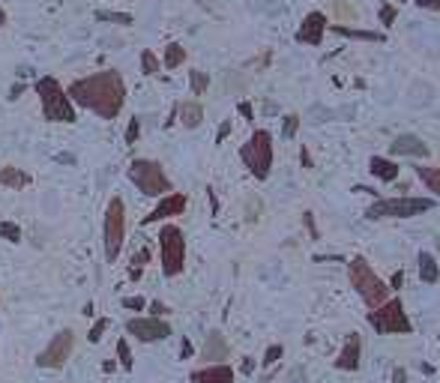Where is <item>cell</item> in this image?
<instances>
[{"mask_svg": "<svg viewBox=\"0 0 440 383\" xmlns=\"http://www.w3.org/2000/svg\"><path fill=\"white\" fill-rule=\"evenodd\" d=\"M189 87H192L195 96H204L207 87H210V75H207V72H201V69H195L192 75H189Z\"/></svg>", "mask_w": 440, "mask_h": 383, "instance_id": "cell-27", "label": "cell"}, {"mask_svg": "<svg viewBox=\"0 0 440 383\" xmlns=\"http://www.w3.org/2000/svg\"><path fill=\"white\" fill-rule=\"evenodd\" d=\"M237 111H240V114H243V117H246V120H255V111H252V102H240V105H237Z\"/></svg>", "mask_w": 440, "mask_h": 383, "instance_id": "cell-40", "label": "cell"}, {"mask_svg": "<svg viewBox=\"0 0 440 383\" xmlns=\"http://www.w3.org/2000/svg\"><path fill=\"white\" fill-rule=\"evenodd\" d=\"M327 27H329V18H327L323 12L314 10V12H309V15L303 18V24L297 27L294 39H297L300 45H314V48H318V45L323 42V34H327Z\"/></svg>", "mask_w": 440, "mask_h": 383, "instance_id": "cell-13", "label": "cell"}, {"mask_svg": "<svg viewBox=\"0 0 440 383\" xmlns=\"http://www.w3.org/2000/svg\"><path fill=\"white\" fill-rule=\"evenodd\" d=\"M6 24V12H3V6H0V27Z\"/></svg>", "mask_w": 440, "mask_h": 383, "instance_id": "cell-48", "label": "cell"}, {"mask_svg": "<svg viewBox=\"0 0 440 383\" xmlns=\"http://www.w3.org/2000/svg\"><path fill=\"white\" fill-rule=\"evenodd\" d=\"M231 129H234V123H231V120H225V123L219 126V132H216V144H222V141H225V138L231 135Z\"/></svg>", "mask_w": 440, "mask_h": 383, "instance_id": "cell-37", "label": "cell"}, {"mask_svg": "<svg viewBox=\"0 0 440 383\" xmlns=\"http://www.w3.org/2000/svg\"><path fill=\"white\" fill-rule=\"evenodd\" d=\"M147 264H150V249H138L135 258H132V270H129L132 279H141V273H144Z\"/></svg>", "mask_w": 440, "mask_h": 383, "instance_id": "cell-26", "label": "cell"}, {"mask_svg": "<svg viewBox=\"0 0 440 383\" xmlns=\"http://www.w3.org/2000/svg\"><path fill=\"white\" fill-rule=\"evenodd\" d=\"M417 177L422 180V186L435 195V198H440V168H435V165H417Z\"/></svg>", "mask_w": 440, "mask_h": 383, "instance_id": "cell-23", "label": "cell"}, {"mask_svg": "<svg viewBox=\"0 0 440 383\" xmlns=\"http://www.w3.org/2000/svg\"><path fill=\"white\" fill-rule=\"evenodd\" d=\"M300 165H303L305 171H314V162H312V153H309V147H303V150H300Z\"/></svg>", "mask_w": 440, "mask_h": 383, "instance_id": "cell-38", "label": "cell"}, {"mask_svg": "<svg viewBox=\"0 0 440 383\" xmlns=\"http://www.w3.org/2000/svg\"><path fill=\"white\" fill-rule=\"evenodd\" d=\"M72 105H81L99 120H117L126 105V81L117 69H102L87 78H78L66 87Z\"/></svg>", "mask_w": 440, "mask_h": 383, "instance_id": "cell-1", "label": "cell"}, {"mask_svg": "<svg viewBox=\"0 0 440 383\" xmlns=\"http://www.w3.org/2000/svg\"><path fill=\"white\" fill-rule=\"evenodd\" d=\"M72 350H76V332L60 330L57 336H51V341H48V347L43 354L36 356V365L39 369H63L66 360L72 356Z\"/></svg>", "mask_w": 440, "mask_h": 383, "instance_id": "cell-10", "label": "cell"}, {"mask_svg": "<svg viewBox=\"0 0 440 383\" xmlns=\"http://www.w3.org/2000/svg\"><path fill=\"white\" fill-rule=\"evenodd\" d=\"M228 356H231V345L225 341V336H222L219 330H210L204 338V347H201V360L207 365H213V362H225Z\"/></svg>", "mask_w": 440, "mask_h": 383, "instance_id": "cell-16", "label": "cell"}, {"mask_svg": "<svg viewBox=\"0 0 440 383\" xmlns=\"http://www.w3.org/2000/svg\"><path fill=\"white\" fill-rule=\"evenodd\" d=\"M36 96L39 105H43V117L48 123H76V105L66 96L63 84L51 75H43L36 81Z\"/></svg>", "mask_w": 440, "mask_h": 383, "instance_id": "cell-3", "label": "cell"}, {"mask_svg": "<svg viewBox=\"0 0 440 383\" xmlns=\"http://www.w3.org/2000/svg\"><path fill=\"white\" fill-rule=\"evenodd\" d=\"M234 380H237V374L228 362H213V365H204V369L192 371V383H234Z\"/></svg>", "mask_w": 440, "mask_h": 383, "instance_id": "cell-17", "label": "cell"}, {"mask_svg": "<svg viewBox=\"0 0 440 383\" xmlns=\"http://www.w3.org/2000/svg\"><path fill=\"white\" fill-rule=\"evenodd\" d=\"M336 369L338 371H356L362 365V338H360V332H351V338L345 341V347L338 350V356H336Z\"/></svg>", "mask_w": 440, "mask_h": 383, "instance_id": "cell-14", "label": "cell"}, {"mask_svg": "<svg viewBox=\"0 0 440 383\" xmlns=\"http://www.w3.org/2000/svg\"><path fill=\"white\" fill-rule=\"evenodd\" d=\"M398 18V10L393 3H384L380 6V24H384V27H393V21Z\"/></svg>", "mask_w": 440, "mask_h": 383, "instance_id": "cell-34", "label": "cell"}, {"mask_svg": "<svg viewBox=\"0 0 440 383\" xmlns=\"http://www.w3.org/2000/svg\"><path fill=\"white\" fill-rule=\"evenodd\" d=\"M96 21H114V24H123V27H126V24H132L135 18H132L129 12H105V10H96Z\"/></svg>", "mask_w": 440, "mask_h": 383, "instance_id": "cell-29", "label": "cell"}, {"mask_svg": "<svg viewBox=\"0 0 440 383\" xmlns=\"http://www.w3.org/2000/svg\"><path fill=\"white\" fill-rule=\"evenodd\" d=\"M108 323H111V321H108V317H99V321L93 323V327H90V336H87V338H90V341H93V345H96V341H99V338H102V336H105V330H108Z\"/></svg>", "mask_w": 440, "mask_h": 383, "instance_id": "cell-35", "label": "cell"}, {"mask_svg": "<svg viewBox=\"0 0 440 383\" xmlns=\"http://www.w3.org/2000/svg\"><path fill=\"white\" fill-rule=\"evenodd\" d=\"M126 332L132 338L144 341V345H153V341H165L171 336V323L165 317H129L126 321Z\"/></svg>", "mask_w": 440, "mask_h": 383, "instance_id": "cell-11", "label": "cell"}, {"mask_svg": "<svg viewBox=\"0 0 440 383\" xmlns=\"http://www.w3.org/2000/svg\"><path fill=\"white\" fill-rule=\"evenodd\" d=\"M150 312H153V317H165V314L171 312V308L165 306V303H159V299H153V303H150Z\"/></svg>", "mask_w": 440, "mask_h": 383, "instance_id": "cell-39", "label": "cell"}, {"mask_svg": "<svg viewBox=\"0 0 440 383\" xmlns=\"http://www.w3.org/2000/svg\"><path fill=\"white\" fill-rule=\"evenodd\" d=\"M435 207L431 198H378L375 203H369L365 219L371 222H386V219H413L422 216Z\"/></svg>", "mask_w": 440, "mask_h": 383, "instance_id": "cell-7", "label": "cell"}, {"mask_svg": "<svg viewBox=\"0 0 440 383\" xmlns=\"http://www.w3.org/2000/svg\"><path fill=\"white\" fill-rule=\"evenodd\" d=\"M297 129H300V117H297V114H288L285 123H281V138H285V141H290V138L297 135Z\"/></svg>", "mask_w": 440, "mask_h": 383, "instance_id": "cell-31", "label": "cell"}, {"mask_svg": "<svg viewBox=\"0 0 440 383\" xmlns=\"http://www.w3.org/2000/svg\"><path fill=\"white\" fill-rule=\"evenodd\" d=\"M327 30H333L336 36H345V39H362V42H384V39H386V34H378V30L345 27V24H329Z\"/></svg>", "mask_w": 440, "mask_h": 383, "instance_id": "cell-21", "label": "cell"}, {"mask_svg": "<svg viewBox=\"0 0 440 383\" xmlns=\"http://www.w3.org/2000/svg\"><path fill=\"white\" fill-rule=\"evenodd\" d=\"M417 264H419V279L426 282V284H437V279H440V267H437L435 255H431V251H419Z\"/></svg>", "mask_w": 440, "mask_h": 383, "instance_id": "cell-22", "label": "cell"}, {"mask_svg": "<svg viewBox=\"0 0 440 383\" xmlns=\"http://www.w3.org/2000/svg\"><path fill=\"white\" fill-rule=\"evenodd\" d=\"M123 240H126V203L120 195H114L105 207V222H102V243H105V260H117Z\"/></svg>", "mask_w": 440, "mask_h": 383, "instance_id": "cell-8", "label": "cell"}, {"mask_svg": "<svg viewBox=\"0 0 440 383\" xmlns=\"http://www.w3.org/2000/svg\"><path fill=\"white\" fill-rule=\"evenodd\" d=\"M281 356H285V347H281V345H270L261 362H264V365H276V362L281 360Z\"/></svg>", "mask_w": 440, "mask_h": 383, "instance_id": "cell-32", "label": "cell"}, {"mask_svg": "<svg viewBox=\"0 0 440 383\" xmlns=\"http://www.w3.org/2000/svg\"><path fill=\"white\" fill-rule=\"evenodd\" d=\"M138 135H141V117H132L129 126H126V135H123V141H126V144H135Z\"/></svg>", "mask_w": 440, "mask_h": 383, "instance_id": "cell-33", "label": "cell"}, {"mask_svg": "<svg viewBox=\"0 0 440 383\" xmlns=\"http://www.w3.org/2000/svg\"><path fill=\"white\" fill-rule=\"evenodd\" d=\"M186 48H183L180 42H171V45H165V57H162V66L165 69H177L186 63Z\"/></svg>", "mask_w": 440, "mask_h": 383, "instance_id": "cell-24", "label": "cell"}, {"mask_svg": "<svg viewBox=\"0 0 440 383\" xmlns=\"http://www.w3.org/2000/svg\"><path fill=\"white\" fill-rule=\"evenodd\" d=\"M0 240H6V243H21L24 234H21V227L15 225V222H0Z\"/></svg>", "mask_w": 440, "mask_h": 383, "instance_id": "cell-28", "label": "cell"}, {"mask_svg": "<svg viewBox=\"0 0 440 383\" xmlns=\"http://www.w3.org/2000/svg\"><path fill=\"white\" fill-rule=\"evenodd\" d=\"M393 383H408V371H404V369H395V371H393Z\"/></svg>", "mask_w": 440, "mask_h": 383, "instance_id": "cell-45", "label": "cell"}, {"mask_svg": "<svg viewBox=\"0 0 440 383\" xmlns=\"http://www.w3.org/2000/svg\"><path fill=\"white\" fill-rule=\"evenodd\" d=\"M141 69H144V75H159L162 63H159V57H156L150 48H144V51H141Z\"/></svg>", "mask_w": 440, "mask_h": 383, "instance_id": "cell-25", "label": "cell"}, {"mask_svg": "<svg viewBox=\"0 0 440 383\" xmlns=\"http://www.w3.org/2000/svg\"><path fill=\"white\" fill-rule=\"evenodd\" d=\"M123 308H129V312H141V308H147V299L144 297H123Z\"/></svg>", "mask_w": 440, "mask_h": 383, "instance_id": "cell-36", "label": "cell"}, {"mask_svg": "<svg viewBox=\"0 0 440 383\" xmlns=\"http://www.w3.org/2000/svg\"><path fill=\"white\" fill-rule=\"evenodd\" d=\"M240 159L255 180H267L273 171V135L267 129H255L248 141L240 147Z\"/></svg>", "mask_w": 440, "mask_h": 383, "instance_id": "cell-5", "label": "cell"}, {"mask_svg": "<svg viewBox=\"0 0 440 383\" xmlns=\"http://www.w3.org/2000/svg\"><path fill=\"white\" fill-rule=\"evenodd\" d=\"M369 171H371V177H378V180H384V183H395L398 174H402L398 162L389 159V156H371L369 159Z\"/></svg>", "mask_w": 440, "mask_h": 383, "instance_id": "cell-18", "label": "cell"}, {"mask_svg": "<svg viewBox=\"0 0 440 383\" xmlns=\"http://www.w3.org/2000/svg\"><path fill=\"white\" fill-rule=\"evenodd\" d=\"M126 174H129L132 186H135L141 195H147V198H162V195L174 192L171 177L165 174L162 162H156V159H132Z\"/></svg>", "mask_w": 440, "mask_h": 383, "instance_id": "cell-4", "label": "cell"}, {"mask_svg": "<svg viewBox=\"0 0 440 383\" xmlns=\"http://www.w3.org/2000/svg\"><path fill=\"white\" fill-rule=\"evenodd\" d=\"M365 321L380 336H410L413 332V323H410L408 312H404L402 299H386V303L375 306L365 314Z\"/></svg>", "mask_w": 440, "mask_h": 383, "instance_id": "cell-6", "label": "cell"}, {"mask_svg": "<svg viewBox=\"0 0 440 383\" xmlns=\"http://www.w3.org/2000/svg\"><path fill=\"white\" fill-rule=\"evenodd\" d=\"M186 207H189V198H186V195H183V192H168V195H162L159 203H156V207L150 210V216H144V222H141V225L168 222V219L186 213Z\"/></svg>", "mask_w": 440, "mask_h": 383, "instance_id": "cell-12", "label": "cell"}, {"mask_svg": "<svg viewBox=\"0 0 440 383\" xmlns=\"http://www.w3.org/2000/svg\"><path fill=\"white\" fill-rule=\"evenodd\" d=\"M0 186L3 189H12V192H21L30 186V174L24 168H15V165H3L0 168Z\"/></svg>", "mask_w": 440, "mask_h": 383, "instance_id": "cell-20", "label": "cell"}, {"mask_svg": "<svg viewBox=\"0 0 440 383\" xmlns=\"http://www.w3.org/2000/svg\"><path fill=\"white\" fill-rule=\"evenodd\" d=\"M243 371H246V374H252V371H255V362H252V356H246V362H243Z\"/></svg>", "mask_w": 440, "mask_h": 383, "instance_id": "cell-47", "label": "cell"}, {"mask_svg": "<svg viewBox=\"0 0 440 383\" xmlns=\"http://www.w3.org/2000/svg\"><path fill=\"white\" fill-rule=\"evenodd\" d=\"M389 153H393V156H413V159H428L431 156L428 144L422 141V138H417V135H398V138H393Z\"/></svg>", "mask_w": 440, "mask_h": 383, "instance_id": "cell-15", "label": "cell"}, {"mask_svg": "<svg viewBox=\"0 0 440 383\" xmlns=\"http://www.w3.org/2000/svg\"><path fill=\"white\" fill-rule=\"evenodd\" d=\"M159 258H162V273L174 279L186 270V234L177 225H162L159 231Z\"/></svg>", "mask_w": 440, "mask_h": 383, "instance_id": "cell-9", "label": "cell"}, {"mask_svg": "<svg viewBox=\"0 0 440 383\" xmlns=\"http://www.w3.org/2000/svg\"><path fill=\"white\" fill-rule=\"evenodd\" d=\"M303 222H305V227H309L312 237H318V227H314V216H312V213H303Z\"/></svg>", "mask_w": 440, "mask_h": 383, "instance_id": "cell-43", "label": "cell"}, {"mask_svg": "<svg viewBox=\"0 0 440 383\" xmlns=\"http://www.w3.org/2000/svg\"><path fill=\"white\" fill-rule=\"evenodd\" d=\"M347 282H351V288L360 293V299L369 308H375L380 303H386L389 299V288L386 282L380 279V275L371 270V264L365 258H351V264H347Z\"/></svg>", "mask_w": 440, "mask_h": 383, "instance_id": "cell-2", "label": "cell"}, {"mask_svg": "<svg viewBox=\"0 0 440 383\" xmlns=\"http://www.w3.org/2000/svg\"><path fill=\"white\" fill-rule=\"evenodd\" d=\"M174 111H177V120H180V123L186 126V129H198V126L204 123V105L198 102V99L180 102Z\"/></svg>", "mask_w": 440, "mask_h": 383, "instance_id": "cell-19", "label": "cell"}, {"mask_svg": "<svg viewBox=\"0 0 440 383\" xmlns=\"http://www.w3.org/2000/svg\"><path fill=\"white\" fill-rule=\"evenodd\" d=\"M21 93H24V84H15V87H12V90H10V99L15 102V99H19V96H21Z\"/></svg>", "mask_w": 440, "mask_h": 383, "instance_id": "cell-46", "label": "cell"}, {"mask_svg": "<svg viewBox=\"0 0 440 383\" xmlns=\"http://www.w3.org/2000/svg\"><path fill=\"white\" fill-rule=\"evenodd\" d=\"M180 356H183V360H189V356H192V341H189V338H183V345H180Z\"/></svg>", "mask_w": 440, "mask_h": 383, "instance_id": "cell-44", "label": "cell"}, {"mask_svg": "<svg viewBox=\"0 0 440 383\" xmlns=\"http://www.w3.org/2000/svg\"><path fill=\"white\" fill-rule=\"evenodd\" d=\"M422 10H431V12H440V0H417Z\"/></svg>", "mask_w": 440, "mask_h": 383, "instance_id": "cell-42", "label": "cell"}, {"mask_svg": "<svg viewBox=\"0 0 440 383\" xmlns=\"http://www.w3.org/2000/svg\"><path fill=\"white\" fill-rule=\"evenodd\" d=\"M117 360L123 365V371H132V350H129V341L126 338L117 341Z\"/></svg>", "mask_w": 440, "mask_h": 383, "instance_id": "cell-30", "label": "cell"}, {"mask_svg": "<svg viewBox=\"0 0 440 383\" xmlns=\"http://www.w3.org/2000/svg\"><path fill=\"white\" fill-rule=\"evenodd\" d=\"M402 284H404V273L398 270V273L393 275V279H389V284H386V288H389V291H398V288H402Z\"/></svg>", "mask_w": 440, "mask_h": 383, "instance_id": "cell-41", "label": "cell"}]
</instances>
